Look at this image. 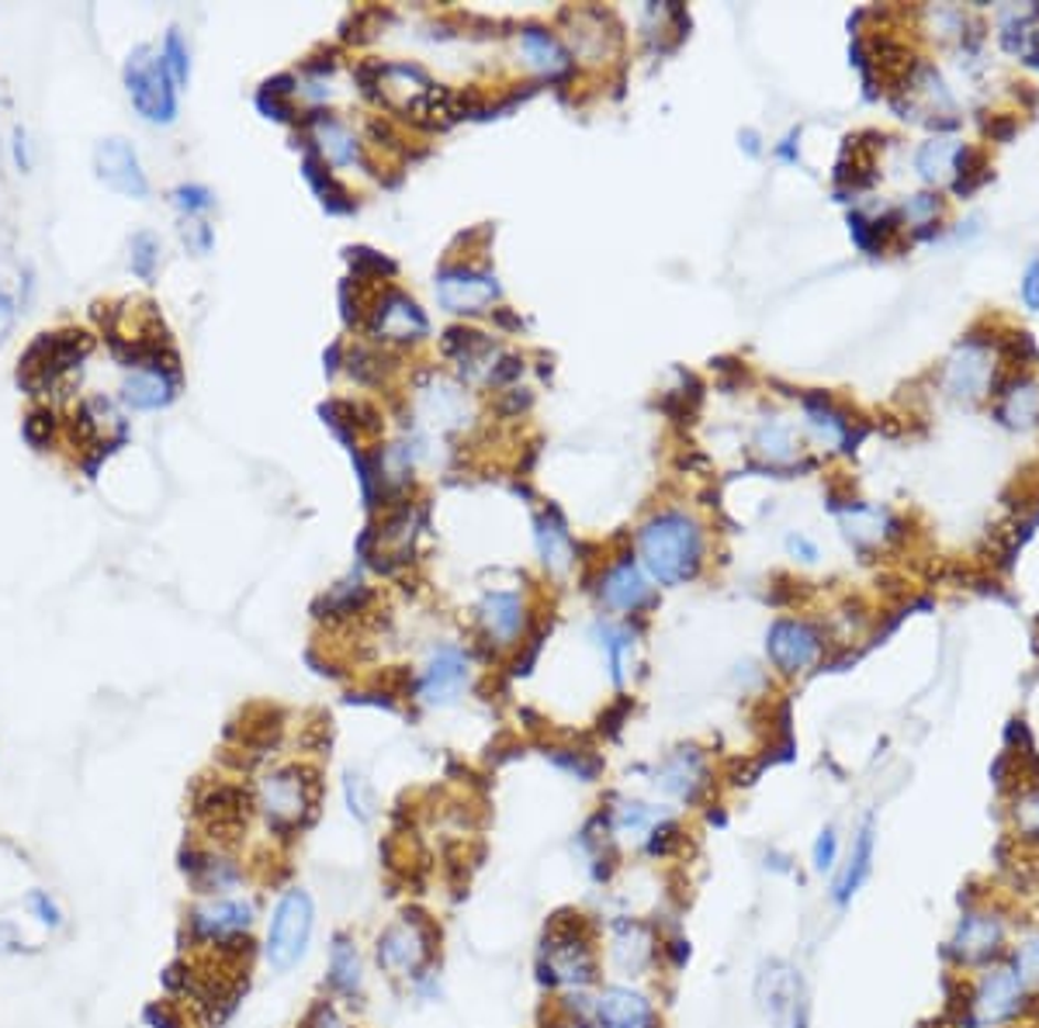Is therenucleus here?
<instances>
[{
	"label": "nucleus",
	"instance_id": "nucleus-1",
	"mask_svg": "<svg viewBox=\"0 0 1039 1028\" xmlns=\"http://www.w3.org/2000/svg\"><path fill=\"white\" fill-rule=\"evenodd\" d=\"M703 555L700 527L682 513H663L655 516L642 531V558L652 579L663 586H679L697 576Z\"/></svg>",
	"mask_w": 1039,
	"mask_h": 1028
},
{
	"label": "nucleus",
	"instance_id": "nucleus-2",
	"mask_svg": "<svg viewBox=\"0 0 1039 1028\" xmlns=\"http://www.w3.org/2000/svg\"><path fill=\"white\" fill-rule=\"evenodd\" d=\"M313 925H316L313 897L305 890H298V887L285 890V897H281L277 907H274L271 928H267V945H264L267 966L277 970V973H288L292 966H298L305 949H309Z\"/></svg>",
	"mask_w": 1039,
	"mask_h": 1028
},
{
	"label": "nucleus",
	"instance_id": "nucleus-3",
	"mask_svg": "<svg viewBox=\"0 0 1039 1028\" xmlns=\"http://www.w3.org/2000/svg\"><path fill=\"white\" fill-rule=\"evenodd\" d=\"M256 800H260V810H264V818L281 828V831H292V828H302L313 814V803H316V783H313V773L298 769V765H285V769H274L260 779V790H256Z\"/></svg>",
	"mask_w": 1039,
	"mask_h": 1028
},
{
	"label": "nucleus",
	"instance_id": "nucleus-4",
	"mask_svg": "<svg viewBox=\"0 0 1039 1028\" xmlns=\"http://www.w3.org/2000/svg\"><path fill=\"white\" fill-rule=\"evenodd\" d=\"M87 353H90L87 332H42L29 347V353L21 357L18 381L32 392H42L56 385L66 371H74Z\"/></svg>",
	"mask_w": 1039,
	"mask_h": 1028
},
{
	"label": "nucleus",
	"instance_id": "nucleus-5",
	"mask_svg": "<svg viewBox=\"0 0 1039 1028\" xmlns=\"http://www.w3.org/2000/svg\"><path fill=\"white\" fill-rule=\"evenodd\" d=\"M545 984H569L586 987L597 980V960L589 949V936L582 921H558L545 936V960H540Z\"/></svg>",
	"mask_w": 1039,
	"mask_h": 1028
},
{
	"label": "nucleus",
	"instance_id": "nucleus-6",
	"mask_svg": "<svg viewBox=\"0 0 1039 1028\" xmlns=\"http://www.w3.org/2000/svg\"><path fill=\"white\" fill-rule=\"evenodd\" d=\"M125 87L132 94L135 111L146 118V122H174L177 114V98H174V80L167 74V63L163 56H153L150 45H139V50L129 56L125 63Z\"/></svg>",
	"mask_w": 1039,
	"mask_h": 1028
},
{
	"label": "nucleus",
	"instance_id": "nucleus-7",
	"mask_svg": "<svg viewBox=\"0 0 1039 1028\" xmlns=\"http://www.w3.org/2000/svg\"><path fill=\"white\" fill-rule=\"evenodd\" d=\"M1029 991L1019 976H1015L1011 966H998L987 970L971 997V1025L974 1028H991V1025H1005L1011 1018H1019V1011L1026 1008Z\"/></svg>",
	"mask_w": 1039,
	"mask_h": 1028
},
{
	"label": "nucleus",
	"instance_id": "nucleus-8",
	"mask_svg": "<svg viewBox=\"0 0 1039 1028\" xmlns=\"http://www.w3.org/2000/svg\"><path fill=\"white\" fill-rule=\"evenodd\" d=\"M430 925L419 915H403L395 925H389L378 939V963H382L389 973L409 976L416 973L430 955Z\"/></svg>",
	"mask_w": 1039,
	"mask_h": 1028
},
{
	"label": "nucleus",
	"instance_id": "nucleus-9",
	"mask_svg": "<svg viewBox=\"0 0 1039 1028\" xmlns=\"http://www.w3.org/2000/svg\"><path fill=\"white\" fill-rule=\"evenodd\" d=\"M755 994H759L763 1011L769 1015V1021L776 1028H787L800 1011L808 1008L805 997V980L800 973L787 963H766L759 973V984H755Z\"/></svg>",
	"mask_w": 1039,
	"mask_h": 1028
},
{
	"label": "nucleus",
	"instance_id": "nucleus-10",
	"mask_svg": "<svg viewBox=\"0 0 1039 1028\" xmlns=\"http://www.w3.org/2000/svg\"><path fill=\"white\" fill-rule=\"evenodd\" d=\"M192 936L198 942H208V945H232L240 936H247L250 925H253V904L250 900H229V897H219V900H208L201 907H195L192 918Z\"/></svg>",
	"mask_w": 1039,
	"mask_h": 1028
},
{
	"label": "nucleus",
	"instance_id": "nucleus-11",
	"mask_svg": "<svg viewBox=\"0 0 1039 1028\" xmlns=\"http://www.w3.org/2000/svg\"><path fill=\"white\" fill-rule=\"evenodd\" d=\"M94 166H98V177L111 190H118V195H125V198H146L150 195V184H146L143 166H139L132 142L118 139V135L98 142V150H94Z\"/></svg>",
	"mask_w": 1039,
	"mask_h": 1028
},
{
	"label": "nucleus",
	"instance_id": "nucleus-12",
	"mask_svg": "<svg viewBox=\"0 0 1039 1028\" xmlns=\"http://www.w3.org/2000/svg\"><path fill=\"white\" fill-rule=\"evenodd\" d=\"M821 648V634L811 624H800V620H779L766 637V652L784 672H805L808 665L818 661Z\"/></svg>",
	"mask_w": 1039,
	"mask_h": 1028
},
{
	"label": "nucleus",
	"instance_id": "nucleus-13",
	"mask_svg": "<svg viewBox=\"0 0 1039 1028\" xmlns=\"http://www.w3.org/2000/svg\"><path fill=\"white\" fill-rule=\"evenodd\" d=\"M1002 945H1005L1002 918L984 915V911H971V915L960 918V925L953 931V942H950V952L956 955L960 963L977 966V963H987L991 955H998Z\"/></svg>",
	"mask_w": 1039,
	"mask_h": 1028
},
{
	"label": "nucleus",
	"instance_id": "nucleus-14",
	"mask_svg": "<svg viewBox=\"0 0 1039 1028\" xmlns=\"http://www.w3.org/2000/svg\"><path fill=\"white\" fill-rule=\"evenodd\" d=\"M464 686H468V658L458 648H451V644H447V648H437L419 676L423 703H430V707L455 703Z\"/></svg>",
	"mask_w": 1039,
	"mask_h": 1028
},
{
	"label": "nucleus",
	"instance_id": "nucleus-15",
	"mask_svg": "<svg viewBox=\"0 0 1039 1028\" xmlns=\"http://www.w3.org/2000/svg\"><path fill=\"white\" fill-rule=\"evenodd\" d=\"M437 295L451 313H482L500 295V284H495L492 274L455 267L437 277Z\"/></svg>",
	"mask_w": 1039,
	"mask_h": 1028
},
{
	"label": "nucleus",
	"instance_id": "nucleus-16",
	"mask_svg": "<svg viewBox=\"0 0 1039 1028\" xmlns=\"http://www.w3.org/2000/svg\"><path fill=\"white\" fill-rule=\"evenodd\" d=\"M593 1018L600 1028H658L652 1000L631 987L600 991L593 1000Z\"/></svg>",
	"mask_w": 1039,
	"mask_h": 1028
},
{
	"label": "nucleus",
	"instance_id": "nucleus-17",
	"mask_svg": "<svg viewBox=\"0 0 1039 1028\" xmlns=\"http://www.w3.org/2000/svg\"><path fill=\"white\" fill-rule=\"evenodd\" d=\"M371 332L378 340H416L427 332V319H423L416 302L392 292L385 302H378L371 316Z\"/></svg>",
	"mask_w": 1039,
	"mask_h": 1028
},
{
	"label": "nucleus",
	"instance_id": "nucleus-18",
	"mask_svg": "<svg viewBox=\"0 0 1039 1028\" xmlns=\"http://www.w3.org/2000/svg\"><path fill=\"white\" fill-rule=\"evenodd\" d=\"M610 955H613V966L627 976H642L652 960H655V936L648 925H637V921H621L613 928V939H610Z\"/></svg>",
	"mask_w": 1039,
	"mask_h": 1028
},
{
	"label": "nucleus",
	"instance_id": "nucleus-19",
	"mask_svg": "<svg viewBox=\"0 0 1039 1028\" xmlns=\"http://www.w3.org/2000/svg\"><path fill=\"white\" fill-rule=\"evenodd\" d=\"M658 783H663V790L693 803L700 797V790L707 786V765H703V755L697 748H679L666 758L663 773H658Z\"/></svg>",
	"mask_w": 1039,
	"mask_h": 1028
},
{
	"label": "nucleus",
	"instance_id": "nucleus-20",
	"mask_svg": "<svg viewBox=\"0 0 1039 1028\" xmlns=\"http://www.w3.org/2000/svg\"><path fill=\"white\" fill-rule=\"evenodd\" d=\"M947 381H950V392L960 395V398H977L984 395L987 381H991V364H987V350L981 343H963L956 350V357L950 361V371H947Z\"/></svg>",
	"mask_w": 1039,
	"mask_h": 1028
},
{
	"label": "nucleus",
	"instance_id": "nucleus-21",
	"mask_svg": "<svg viewBox=\"0 0 1039 1028\" xmlns=\"http://www.w3.org/2000/svg\"><path fill=\"white\" fill-rule=\"evenodd\" d=\"M479 620L495 644H513L524 631V603L513 592H489L479 606Z\"/></svg>",
	"mask_w": 1039,
	"mask_h": 1028
},
{
	"label": "nucleus",
	"instance_id": "nucleus-22",
	"mask_svg": "<svg viewBox=\"0 0 1039 1028\" xmlns=\"http://www.w3.org/2000/svg\"><path fill=\"white\" fill-rule=\"evenodd\" d=\"M600 592H603L606 606H613V610H637L648 600L645 576L637 571L634 561H621L617 568H610Z\"/></svg>",
	"mask_w": 1039,
	"mask_h": 1028
},
{
	"label": "nucleus",
	"instance_id": "nucleus-23",
	"mask_svg": "<svg viewBox=\"0 0 1039 1028\" xmlns=\"http://www.w3.org/2000/svg\"><path fill=\"white\" fill-rule=\"evenodd\" d=\"M184 873L195 879L201 894H222L240 883V866L226 855H192V863L184 859Z\"/></svg>",
	"mask_w": 1039,
	"mask_h": 1028
},
{
	"label": "nucleus",
	"instance_id": "nucleus-24",
	"mask_svg": "<svg viewBox=\"0 0 1039 1028\" xmlns=\"http://www.w3.org/2000/svg\"><path fill=\"white\" fill-rule=\"evenodd\" d=\"M870 870H873V821H866L860 828V834H856L853 852H849V866H845L842 879L835 883V900L849 904V897H853L866 883Z\"/></svg>",
	"mask_w": 1039,
	"mask_h": 1028
},
{
	"label": "nucleus",
	"instance_id": "nucleus-25",
	"mask_svg": "<svg viewBox=\"0 0 1039 1028\" xmlns=\"http://www.w3.org/2000/svg\"><path fill=\"white\" fill-rule=\"evenodd\" d=\"M313 125H316L319 150H322V156H326L329 163H337V166H353V163H361L358 139L350 135V129H347L343 122H337V118H329V114H316V118H313Z\"/></svg>",
	"mask_w": 1039,
	"mask_h": 1028
},
{
	"label": "nucleus",
	"instance_id": "nucleus-26",
	"mask_svg": "<svg viewBox=\"0 0 1039 1028\" xmlns=\"http://www.w3.org/2000/svg\"><path fill=\"white\" fill-rule=\"evenodd\" d=\"M122 392L132 409H160L174 398V378L163 371H139L125 381Z\"/></svg>",
	"mask_w": 1039,
	"mask_h": 1028
},
{
	"label": "nucleus",
	"instance_id": "nucleus-27",
	"mask_svg": "<svg viewBox=\"0 0 1039 1028\" xmlns=\"http://www.w3.org/2000/svg\"><path fill=\"white\" fill-rule=\"evenodd\" d=\"M329 984L347 997L361 991V955H358V945L347 936L333 939V952H329Z\"/></svg>",
	"mask_w": 1039,
	"mask_h": 1028
},
{
	"label": "nucleus",
	"instance_id": "nucleus-28",
	"mask_svg": "<svg viewBox=\"0 0 1039 1028\" xmlns=\"http://www.w3.org/2000/svg\"><path fill=\"white\" fill-rule=\"evenodd\" d=\"M520 45H524L531 66L540 69V74L555 77V74H561V69H569V56H565L558 39L548 35L545 29H527L524 35H520Z\"/></svg>",
	"mask_w": 1039,
	"mask_h": 1028
},
{
	"label": "nucleus",
	"instance_id": "nucleus-29",
	"mask_svg": "<svg viewBox=\"0 0 1039 1028\" xmlns=\"http://www.w3.org/2000/svg\"><path fill=\"white\" fill-rule=\"evenodd\" d=\"M537 544H540V555H545V565L551 571H565L572 565V540H569V531H565V523L551 513V516H540L537 520Z\"/></svg>",
	"mask_w": 1039,
	"mask_h": 1028
},
{
	"label": "nucleus",
	"instance_id": "nucleus-30",
	"mask_svg": "<svg viewBox=\"0 0 1039 1028\" xmlns=\"http://www.w3.org/2000/svg\"><path fill=\"white\" fill-rule=\"evenodd\" d=\"M201 814L208 821H216V828L226 824H240L247 821V794L236 790V786H216L201 797Z\"/></svg>",
	"mask_w": 1039,
	"mask_h": 1028
},
{
	"label": "nucleus",
	"instance_id": "nucleus-31",
	"mask_svg": "<svg viewBox=\"0 0 1039 1028\" xmlns=\"http://www.w3.org/2000/svg\"><path fill=\"white\" fill-rule=\"evenodd\" d=\"M953 160H956L953 142L950 139H932V142H926V146H922V153H918V171H922L926 181H942L950 174Z\"/></svg>",
	"mask_w": 1039,
	"mask_h": 1028
},
{
	"label": "nucleus",
	"instance_id": "nucleus-32",
	"mask_svg": "<svg viewBox=\"0 0 1039 1028\" xmlns=\"http://www.w3.org/2000/svg\"><path fill=\"white\" fill-rule=\"evenodd\" d=\"M1011 970L1026 984V991H1039V931L1029 939H1022V945L1015 949Z\"/></svg>",
	"mask_w": 1039,
	"mask_h": 1028
},
{
	"label": "nucleus",
	"instance_id": "nucleus-33",
	"mask_svg": "<svg viewBox=\"0 0 1039 1028\" xmlns=\"http://www.w3.org/2000/svg\"><path fill=\"white\" fill-rule=\"evenodd\" d=\"M759 447H763V453H766L769 461H790V458H794L790 426L776 423V419L763 423V426H759Z\"/></svg>",
	"mask_w": 1039,
	"mask_h": 1028
},
{
	"label": "nucleus",
	"instance_id": "nucleus-34",
	"mask_svg": "<svg viewBox=\"0 0 1039 1028\" xmlns=\"http://www.w3.org/2000/svg\"><path fill=\"white\" fill-rule=\"evenodd\" d=\"M808 423L818 429V437H824L829 444L842 440V434H845V419L835 416L829 405H824V398H808Z\"/></svg>",
	"mask_w": 1039,
	"mask_h": 1028
},
{
	"label": "nucleus",
	"instance_id": "nucleus-35",
	"mask_svg": "<svg viewBox=\"0 0 1039 1028\" xmlns=\"http://www.w3.org/2000/svg\"><path fill=\"white\" fill-rule=\"evenodd\" d=\"M1036 413H1039V392L1032 389V385H1015L1011 392H1008V402H1005V419L1008 423H1032L1036 419Z\"/></svg>",
	"mask_w": 1039,
	"mask_h": 1028
},
{
	"label": "nucleus",
	"instance_id": "nucleus-36",
	"mask_svg": "<svg viewBox=\"0 0 1039 1028\" xmlns=\"http://www.w3.org/2000/svg\"><path fill=\"white\" fill-rule=\"evenodd\" d=\"M658 821H663V814H655V810H648L645 803H624L621 810H617V818H613V828H617L621 834H642V831H652Z\"/></svg>",
	"mask_w": 1039,
	"mask_h": 1028
},
{
	"label": "nucleus",
	"instance_id": "nucleus-37",
	"mask_svg": "<svg viewBox=\"0 0 1039 1028\" xmlns=\"http://www.w3.org/2000/svg\"><path fill=\"white\" fill-rule=\"evenodd\" d=\"M156 260H160V239H156L153 232L132 236V271H135L139 277H153Z\"/></svg>",
	"mask_w": 1039,
	"mask_h": 1028
},
{
	"label": "nucleus",
	"instance_id": "nucleus-38",
	"mask_svg": "<svg viewBox=\"0 0 1039 1028\" xmlns=\"http://www.w3.org/2000/svg\"><path fill=\"white\" fill-rule=\"evenodd\" d=\"M163 63H167V74H171V80H174V87H184L187 84V50H184V42H181V32L177 29H171L167 32V42H163Z\"/></svg>",
	"mask_w": 1039,
	"mask_h": 1028
},
{
	"label": "nucleus",
	"instance_id": "nucleus-39",
	"mask_svg": "<svg viewBox=\"0 0 1039 1028\" xmlns=\"http://www.w3.org/2000/svg\"><path fill=\"white\" fill-rule=\"evenodd\" d=\"M343 790H347V803H350V814L358 821H371V797H368V786L361 776H347L343 779Z\"/></svg>",
	"mask_w": 1039,
	"mask_h": 1028
},
{
	"label": "nucleus",
	"instance_id": "nucleus-40",
	"mask_svg": "<svg viewBox=\"0 0 1039 1028\" xmlns=\"http://www.w3.org/2000/svg\"><path fill=\"white\" fill-rule=\"evenodd\" d=\"M603 641V648L610 652V672H613V682H621L624 679V652L631 648V641H627V634H617V631H610V627H603V634H600Z\"/></svg>",
	"mask_w": 1039,
	"mask_h": 1028
},
{
	"label": "nucleus",
	"instance_id": "nucleus-41",
	"mask_svg": "<svg viewBox=\"0 0 1039 1028\" xmlns=\"http://www.w3.org/2000/svg\"><path fill=\"white\" fill-rule=\"evenodd\" d=\"M25 904L32 907V915H35L42 925H50V928H59V925H63V911H59V904H56L50 894H45V890H29Z\"/></svg>",
	"mask_w": 1039,
	"mask_h": 1028
},
{
	"label": "nucleus",
	"instance_id": "nucleus-42",
	"mask_svg": "<svg viewBox=\"0 0 1039 1028\" xmlns=\"http://www.w3.org/2000/svg\"><path fill=\"white\" fill-rule=\"evenodd\" d=\"M835 855H839V839L832 828H824L814 842V870L818 873H829L835 866Z\"/></svg>",
	"mask_w": 1039,
	"mask_h": 1028
},
{
	"label": "nucleus",
	"instance_id": "nucleus-43",
	"mask_svg": "<svg viewBox=\"0 0 1039 1028\" xmlns=\"http://www.w3.org/2000/svg\"><path fill=\"white\" fill-rule=\"evenodd\" d=\"M174 205L184 208L187 215L208 211V208H211V195H208L205 187H177V190H174Z\"/></svg>",
	"mask_w": 1039,
	"mask_h": 1028
},
{
	"label": "nucleus",
	"instance_id": "nucleus-44",
	"mask_svg": "<svg viewBox=\"0 0 1039 1028\" xmlns=\"http://www.w3.org/2000/svg\"><path fill=\"white\" fill-rule=\"evenodd\" d=\"M1015 818H1019V824L1029 839H1039V794L1026 797L1019 807H1015Z\"/></svg>",
	"mask_w": 1039,
	"mask_h": 1028
},
{
	"label": "nucleus",
	"instance_id": "nucleus-45",
	"mask_svg": "<svg viewBox=\"0 0 1039 1028\" xmlns=\"http://www.w3.org/2000/svg\"><path fill=\"white\" fill-rule=\"evenodd\" d=\"M936 211H939L936 195H918V198H911V201L905 205V219H908V222H929Z\"/></svg>",
	"mask_w": 1039,
	"mask_h": 1028
},
{
	"label": "nucleus",
	"instance_id": "nucleus-46",
	"mask_svg": "<svg viewBox=\"0 0 1039 1028\" xmlns=\"http://www.w3.org/2000/svg\"><path fill=\"white\" fill-rule=\"evenodd\" d=\"M14 319H18V302L8 288H0V340L14 329Z\"/></svg>",
	"mask_w": 1039,
	"mask_h": 1028
},
{
	"label": "nucleus",
	"instance_id": "nucleus-47",
	"mask_svg": "<svg viewBox=\"0 0 1039 1028\" xmlns=\"http://www.w3.org/2000/svg\"><path fill=\"white\" fill-rule=\"evenodd\" d=\"M1022 298L1029 308H1039V256L1029 264L1026 271V281H1022Z\"/></svg>",
	"mask_w": 1039,
	"mask_h": 1028
},
{
	"label": "nucleus",
	"instance_id": "nucleus-48",
	"mask_svg": "<svg viewBox=\"0 0 1039 1028\" xmlns=\"http://www.w3.org/2000/svg\"><path fill=\"white\" fill-rule=\"evenodd\" d=\"M305 1028H340V1018H337V1011L329 1008V1004H319V1008L313 1011V1018H309V1025Z\"/></svg>",
	"mask_w": 1039,
	"mask_h": 1028
},
{
	"label": "nucleus",
	"instance_id": "nucleus-49",
	"mask_svg": "<svg viewBox=\"0 0 1039 1028\" xmlns=\"http://www.w3.org/2000/svg\"><path fill=\"white\" fill-rule=\"evenodd\" d=\"M184 239H195V250H198V253H205L208 243H211L208 226H201V222H187V226H184Z\"/></svg>",
	"mask_w": 1039,
	"mask_h": 1028
},
{
	"label": "nucleus",
	"instance_id": "nucleus-50",
	"mask_svg": "<svg viewBox=\"0 0 1039 1028\" xmlns=\"http://www.w3.org/2000/svg\"><path fill=\"white\" fill-rule=\"evenodd\" d=\"M45 426H53V423L45 419L42 413H35V416H32V419L25 423V437H29L32 444H42V429H45Z\"/></svg>",
	"mask_w": 1039,
	"mask_h": 1028
},
{
	"label": "nucleus",
	"instance_id": "nucleus-51",
	"mask_svg": "<svg viewBox=\"0 0 1039 1028\" xmlns=\"http://www.w3.org/2000/svg\"><path fill=\"white\" fill-rule=\"evenodd\" d=\"M18 949H21V942L14 936V928L0 921V952H18Z\"/></svg>",
	"mask_w": 1039,
	"mask_h": 1028
},
{
	"label": "nucleus",
	"instance_id": "nucleus-52",
	"mask_svg": "<svg viewBox=\"0 0 1039 1028\" xmlns=\"http://www.w3.org/2000/svg\"><path fill=\"white\" fill-rule=\"evenodd\" d=\"M14 160H18V166L21 171H29V150H25V132H14Z\"/></svg>",
	"mask_w": 1039,
	"mask_h": 1028
},
{
	"label": "nucleus",
	"instance_id": "nucleus-53",
	"mask_svg": "<svg viewBox=\"0 0 1039 1028\" xmlns=\"http://www.w3.org/2000/svg\"><path fill=\"white\" fill-rule=\"evenodd\" d=\"M787 1028H808V1008L800 1011V1015H797V1018H794V1021H790Z\"/></svg>",
	"mask_w": 1039,
	"mask_h": 1028
}]
</instances>
